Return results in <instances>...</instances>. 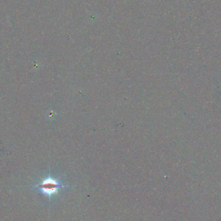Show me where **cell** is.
I'll use <instances>...</instances> for the list:
<instances>
[{
    "mask_svg": "<svg viewBox=\"0 0 221 221\" xmlns=\"http://www.w3.org/2000/svg\"><path fill=\"white\" fill-rule=\"evenodd\" d=\"M64 187H65V186L61 182L52 178H46L41 184L36 186L37 189L42 194L48 196L49 197H51L53 195L57 194L59 189Z\"/></svg>",
    "mask_w": 221,
    "mask_h": 221,
    "instance_id": "1",
    "label": "cell"
}]
</instances>
